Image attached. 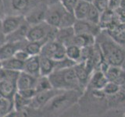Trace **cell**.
I'll return each mask as SVG.
<instances>
[{"label":"cell","instance_id":"6da1fadb","mask_svg":"<svg viewBox=\"0 0 125 117\" xmlns=\"http://www.w3.org/2000/svg\"><path fill=\"white\" fill-rule=\"evenodd\" d=\"M95 42L99 46L104 61L109 66H121L125 59V49L102 30L95 37Z\"/></svg>","mask_w":125,"mask_h":117},{"label":"cell","instance_id":"7a4b0ae2","mask_svg":"<svg viewBox=\"0 0 125 117\" xmlns=\"http://www.w3.org/2000/svg\"><path fill=\"white\" fill-rule=\"evenodd\" d=\"M83 92L77 90L63 91L51 99L42 108L43 117H57L78 102Z\"/></svg>","mask_w":125,"mask_h":117},{"label":"cell","instance_id":"3957f363","mask_svg":"<svg viewBox=\"0 0 125 117\" xmlns=\"http://www.w3.org/2000/svg\"><path fill=\"white\" fill-rule=\"evenodd\" d=\"M52 88L61 91L77 90L82 91L73 67L56 69L49 76Z\"/></svg>","mask_w":125,"mask_h":117},{"label":"cell","instance_id":"277c9868","mask_svg":"<svg viewBox=\"0 0 125 117\" xmlns=\"http://www.w3.org/2000/svg\"><path fill=\"white\" fill-rule=\"evenodd\" d=\"M8 70V69H7ZM21 72L8 70L7 77L0 81V95L5 98L13 99L17 92V80Z\"/></svg>","mask_w":125,"mask_h":117},{"label":"cell","instance_id":"5b68a950","mask_svg":"<svg viewBox=\"0 0 125 117\" xmlns=\"http://www.w3.org/2000/svg\"><path fill=\"white\" fill-rule=\"evenodd\" d=\"M65 12L66 10L59 0L58 2H56L52 3V5L47 6L45 16V22L53 27L59 28L62 16L65 13Z\"/></svg>","mask_w":125,"mask_h":117},{"label":"cell","instance_id":"8992f818","mask_svg":"<svg viewBox=\"0 0 125 117\" xmlns=\"http://www.w3.org/2000/svg\"><path fill=\"white\" fill-rule=\"evenodd\" d=\"M40 55L55 61L60 60L66 57V46L56 40L47 41L43 45Z\"/></svg>","mask_w":125,"mask_h":117},{"label":"cell","instance_id":"52a82bcc","mask_svg":"<svg viewBox=\"0 0 125 117\" xmlns=\"http://www.w3.org/2000/svg\"><path fill=\"white\" fill-rule=\"evenodd\" d=\"M75 34H90L96 37L102 29L99 24H95L87 20H77L73 26Z\"/></svg>","mask_w":125,"mask_h":117},{"label":"cell","instance_id":"ba28073f","mask_svg":"<svg viewBox=\"0 0 125 117\" xmlns=\"http://www.w3.org/2000/svg\"><path fill=\"white\" fill-rule=\"evenodd\" d=\"M47 10V6L42 2H39L35 5L28 13L24 15L25 20L30 25L38 24L45 21V16Z\"/></svg>","mask_w":125,"mask_h":117},{"label":"cell","instance_id":"9c48e42d","mask_svg":"<svg viewBox=\"0 0 125 117\" xmlns=\"http://www.w3.org/2000/svg\"><path fill=\"white\" fill-rule=\"evenodd\" d=\"M2 21V33L7 36L14 31L17 30L21 24L25 21V18L23 15H10L6 16L3 19Z\"/></svg>","mask_w":125,"mask_h":117},{"label":"cell","instance_id":"30bf717a","mask_svg":"<svg viewBox=\"0 0 125 117\" xmlns=\"http://www.w3.org/2000/svg\"><path fill=\"white\" fill-rule=\"evenodd\" d=\"M62 91H63L52 88L50 90H48V91L38 92L31 99L30 106L38 109H42L51 99L53 98L55 96L57 95L58 94H60Z\"/></svg>","mask_w":125,"mask_h":117},{"label":"cell","instance_id":"8fae6325","mask_svg":"<svg viewBox=\"0 0 125 117\" xmlns=\"http://www.w3.org/2000/svg\"><path fill=\"white\" fill-rule=\"evenodd\" d=\"M26 40L18 41H6L0 46V62L14 56L18 50L24 48Z\"/></svg>","mask_w":125,"mask_h":117},{"label":"cell","instance_id":"7c38bea8","mask_svg":"<svg viewBox=\"0 0 125 117\" xmlns=\"http://www.w3.org/2000/svg\"><path fill=\"white\" fill-rule=\"evenodd\" d=\"M120 22L117 20L115 11L111 10H106L101 13L100 20L99 25L100 28L103 30H108L113 28L115 26L119 24Z\"/></svg>","mask_w":125,"mask_h":117},{"label":"cell","instance_id":"4fadbf2b","mask_svg":"<svg viewBox=\"0 0 125 117\" xmlns=\"http://www.w3.org/2000/svg\"><path fill=\"white\" fill-rule=\"evenodd\" d=\"M108 81L109 80L106 76L103 71H101L100 69L94 70L91 77H90L88 84L86 88L103 90L105 85L108 83Z\"/></svg>","mask_w":125,"mask_h":117},{"label":"cell","instance_id":"5bb4252c","mask_svg":"<svg viewBox=\"0 0 125 117\" xmlns=\"http://www.w3.org/2000/svg\"><path fill=\"white\" fill-rule=\"evenodd\" d=\"M75 73L78 81H79L80 86L82 91H84L86 88H87L90 77L92 75V73L88 71V69L86 68L84 62H77V63L73 66Z\"/></svg>","mask_w":125,"mask_h":117},{"label":"cell","instance_id":"9a60e30c","mask_svg":"<svg viewBox=\"0 0 125 117\" xmlns=\"http://www.w3.org/2000/svg\"><path fill=\"white\" fill-rule=\"evenodd\" d=\"M109 81L121 85L125 81V70L121 66H109L105 73Z\"/></svg>","mask_w":125,"mask_h":117},{"label":"cell","instance_id":"2e32d148","mask_svg":"<svg viewBox=\"0 0 125 117\" xmlns=\"http://www.w3.org/2000/svg\"><path fill=\"white\" fill-rule=\"evenodd\" d=\"M38 77H35L32 75L27 73L25 72H21L19 73V76L17 80V91L21 90L34 88L36 84Z\"/></svg>","mask_w":125,"mask_h":117},{"label":"cell","instance_id":"e0dca14e","mask_svg":"<svg viewBox=\"0 0 125 117\" xmlns=\"http://www.w3.org/2000/svg\"><path fill=\"white\" fill-rule=\"evenodd\" d=\"M38 2L35 3V0H10V8L13 12L21 15L19 13H28Z\"/></svg>","mask_w":125,"mask_h":117},{"label":"cell","instance_id":"ac0fdd59","mask_svg":"<svg viewBox=\"0 0 125 117\" xmlns=\"http://www.w3.org/2000/svg\"><path fill=\"white\" fill-rule=\"evenodd\" d=\"M23 72L32 75L35 77H40V64H39V56H30L24 62Z\"/></svg>","mask_w":125,"mask_h":117},{"label":"cell","instance_id":"d6986e66","mask_svg":"<svg viewBox=\"0 0 125 117\" xmlns=\"http://www.w3.org/2000/svg\"><path fill=\"white\" fill-rule=\"evenodd\" d=\"M113 40L125 49V23H119L113 28L105 30Z\"/></svg>","mask_w":125,"mask_h":117},{"label":"cell","instance_id":"ffe728a7","mask_svg":"<svg viewBox=\"0 0 125 117\" xmlns=\"http://www.w3.org/2000/svg\"><path fill=\"white\" fill-rule=\"evenodd\" d=\"M75 35V32L71 27H62V28H58L56 36V41L64 45L65 46L70 44V41Z\"/></svg>","mask_w":125,"mask_h":117},{"label":"cell","instance_id":"44dd1931","mask_svg":"<svg viewBox=\"0 0 125 117\" xmlns=\"http://www.w3.org/2000/svg\"><path fill=\"white\" fill-rule=\"evenodd\" d=\"M95 44V37L90 34H75L70 41V45H75L80 48L92 46ZM67 46V45H66Z\"/></svg>","mask_w":125,"mask_h":117},{"label":"cell","instance_id":"7402d4cb","mask_svg":"<svg viewBox=\"0 0 125 117\" xmlns=\"http://www.w3.org/2000/svg\"><path fill=\"white\" fill-rule=\"evenodd\" d=\"M40 76L49 77L55 70V61L44 56H39Z\"/></svg>","mask_w":125,"mask_h":117},{"label":"cell","instance_id":"603a6c76","mask_svg":"<svg viewBox=\"0 0 125 117\" xmlns=\"http://www.w3.org/2000/svg\"><path fill=\"white\" fill-rule=\"evenodd\" d=\"M0 62H1V67L3 69L16 72H22L23 70L24 62L17 59L14 56Z\"/></svg>","mask_w":125,"mask_h":117},{"label":"cell","instance_id":"cb8c5ba5","mask_svg":"<svg viewBox=\"0 0 125 117\" xmlns=\"http://www.w3.org/2000/svg\"><path fill=\"white\" fill-rule=\"evenodd\" d=\"M91 3L79 0L73 10V14L77 20H85Z\"/></svg>","mask_w":125,"mask_h":117},{"label":"cell","instance_id":"d4e9b609","mask_svg":"<svg viewBox=\"0 0 125 117\" xmlns=\"http://www.w3.org/2000/svg\"><path fill=\"white\" fill-rule=\"evenodd\" d=\"M44 44L45 43L42 41H27L23 49L30 55V56H40Z\"/></svg>","mask_w":125,"mask_h":117},{"label":"cell","instance_id":"484cf974","mask_svg":"<svg viewBox=\"0 0 125 117\" xmlns=\"http://www.w3.org/2000/svg\"><path fill=\"white\" fill-rule=\"evenodd\" d=\"M16 111L18 117H43L42 109L35 108L30 105Z\"/></svg>","mask_w":125,"mask_h":117},{"label":"cell","instance_id":"4316f807","mask_svg":"<svg viewBox=\"0 0 125 117\" xmlns=\"http://www.w3.org/2000/svg\"><path fill=\"white\" fill-rule=\"evenodd\" d=\"M66 56L76 62H79L81 57V48L75 45L66 46Z\"/></svg>","mask_w":125,"mask_h":117},{"label":"cell","instance_id":"83f0119b","mask_svg":"<svg viewBox=\"0 0 125 117\" xmlns=\"http://www.w3.org/2000/svg\"><path fill=\"white\" fill-rule=\"evenodd\" d=\"M107 106L116 107L125 102V94L122 91L117 92L115 95L106 96Z\"/></svg>","mask_w":125,"mask_h":117},{"label":"cell","instance_id":"f1b7e54d","mask_svg":"<svg viewBox=\"0 0 125 117\" xmlns=\"http://www.w3.org/2000/svg\"><path fill=\"white\" fill-rule=\"evenodd\" d=\"M53 88L52 84L50 83V80L49 79V77H45V76H40L38 77L36 84H35L34 89L37 93L48 91Z\"/></svg>","mask_w":125,"mask_h":117},{"label":"cell","instance_id":"f546056e","mask_svg":"<svg viewBox=\"0 0 125 117\" xmlns=\"http://www.w3.org/2000/svg\"><path fill=\"white\" fill-rule=\"evenodd\" d=\"M14 110L13 100L2 98H0V117Z\"/></svg>","mask_w":125,"mask_h":117},{"label":"cell","instance_id":"4dcf8cb0","mask_svg":"<svg viewBox=\"0 0 125 117\" xmlns=\"http://www.w3.org/2000/svg\"><path fill=\"white\" fill-rule=\"evenodd\" d=\"M77 20V19L74 16L73 13H70V12L66 11L62 16V18L61 20V23L59 28H62V27H71L74 25Z\"/></svg>","mask_w":125,"mask_h":117},{"label":"cell","instance_id":"1f68e13d","mask_svg":"<svg viewBox=\"0 0 125 117\" xmlns=\"http://www.w3.org/2000/svg\"><path fill=\"white\" fill-rule=\"evenodd\" d=\"M13 105H14V109L15 110H19L26 106H28L31 104V99H27L23 98L22 95H21L18 92L15 94L13 97Z\"/></svg>","mask_w":125,"mask_h":117},{"label":"cell","instance_id":"d6a6232c","mask_svg":"<svg viewBox=\"0 0 125 117\" xmlns=\"http://www.w3.org/2000/svg\"><path fill=\"white\" fill-rule=\"evenodd\" d=\"M100 17H101V13L91 3V6L89 7V10L88 11L85 20H87L89 22L95 23V24H99L100 20Z\"/></svg>","mask_w":125,"mask_h":117},{"label":"cell","instance_id":"836d02e7","mask_svg":"<svg viewBox=\"0 0 125 117\" xmlns=\"http://www.w3.org/2000/svg\"><path fill=\"white\" fill-rule=\"evenodd\" d=\"M77 63V62H74V61H73L71 59H70L68 57L66 56L63 58H62V59L55 61V70L73 67V66H75Z\"/></svg>","mask_w":125,"mask_h":117},{"label":"cell","instance_id":"e575fe53","mask_svg":"<svg viewBox=\"0 0 125 117\" xmlns=\"http://www.w3.org/2000/svg\"><path fill=\"white\" fill-rule=\"evenodd\" d=\"M102 91H103L105 96H110L115 95V94L120 91V86L116 84V83H113V82L108 81V83L105 85V87L103 88Z\"/></svg>","mask_w":125,"mask_h":117},{"label":"cell","instance_id":"d590c367","mask_svg":"<svg viewBox=\"0 0 125 117\" xmlns=\"http://www.w3.org/2000/svg\"><path fill=\"white\" fill-rule=\"evenodd\" d=\"M92 4L100 13L109 9V0H93Z\"/></svg>","mask_w":125,"mask_h":117},{"label":"cell","instance_id":"8d00e7d4","mask_svg":"<svg viewBox=\"0 0 125 117\" xmlns=\"http://www.w3.org/2000/svg\"><path fill=\"white\" fill-rule=\"evenodd\" d=\"M78 1L79 0H60L64 9L70 13H73V10L75 9V6H77Z\"/></svg>","mask_w":125,"mask_h":117},{"label":"cell","instance_id":"74e56055","mask_svg":"<svg viewBox=\"0 0 125 117\" xmlns=\"http://www.w3.org/2000/svg\"><path fill=\"white\" fill-rule=\"evenodd\" d=\"M20 95H22L23 98L27 99H32L35 96V95L37 94L36 91L34 88H29V89H25V90H21V91H17Z\"/></svg>","mask_w":125,"mask_h":117},{"label":"cell","instance_id":"f35d334b","mask_svg":"<svg viewBox=\"0 0 125 117\" xmlns=\"http://www.w3.org/2000/svg\"><path fill=\"white\" fill-rule=\"evenodd\" d=\"M14 57L17 58V59L24 62L27 58L30 57V55L27 53L24 49H22L18 50L17 52H16V54L14 55Z\"/></svg>","mask_w":125,"mask_h":117},{"label":"cell","instance_id":"ab89813d","mask_svg":"<svg viewBox=\"0 0 125 117\" xmlns=\"http://www.w3.org/2000/svg\"><path fill=\"white\" fill-rule=\"evenodd\" d=\"M115 13L117 17V20L120 23H125V8L119 7L115 10Z\"/></svg>","mask_w":125,"mask_h":117},{"label":"cell","instance_id":"60d3db41","mask_svg":"<svg viewBox=\"0 0 125 117\" xmlns=\"http://www.w3.org/2000/svg\"><path fill=\"white\" fill-rule=\"evenodd\" d=\"M121 0H109V9L115 11L120 7Z\"/></svg>","mask_w":125,"mask_h":117},{"label":"cell","instance_id":"b9f144b4","mask_svg":"<svg viewBox=\"0 0 125 117\" xmlns=\"http://www.w3.org/2000/svg\"><path fill=\"white\" fill-rule=\"evenodd\" d=\"M2 117H18V116H17V111L14 109V110L10 112L9 113H7V114H6L5 116H3Z\"/></svg>","mask_w":125,"mask_h":117},{"label":"cell","instance_id":"7bdbcfd3","mask_svg":"<svg viewBox=\"0 0 125 117\" xmlns=\"http://www.w3.org/2000/svg\"><path fill=\"white\" fill-rule=\"evenodd\" d=\"M6 41V35L2 33H0V46H1L2 44H4Z\"/></svg>","mask_w":125,"mask_h":117},{"label":"cell","instance_id":"ee69618b","mask_svg":"<svg viewBox=\"0 0 125 117\" xmlns=\"http://www.w3.org/2000/svg\"><path fill=\"white\" fill-rule=\"evenodd\" d=\"M120 91H122L123 93L125 94V81H124V83L123 84L120 85Z\"/></svg>","mask_w":125,"mask_h":117},{"label":"cell","instance_id":"f6af8a7d","mask_svg":"<svg viewBox=\"0 0 125 117\" xmlns=\"http://www.w3.org/2000/svg\"><path fill=\"white\" fill-rule=\"evenodd\" d=\"M0 33H2V19H0Z\"/></svg>","mask_w":125,"mask_h":117},{"label":"cell","instance_id":"bcb514c9","mask_svg":"<svg viewBox=\"0 0 125 117\" xmlns=\"http://www.w3.org/2000/svg\"><path fill=\"white\" fill-rule=\"evenodd\" d=\"M120 6H121V7H124V8H125V0H121Z\"/></svg>","mask_w":125,"mask_h":117},{"label":"cell","instance_id":"7dc6e473","mask_svg":"<svg viewBox=\"0 0 125 117\" xmlns=\"http://www.w3.org/2000/svg\"><path fill=\"white\" fill-rule=\"evenodd\" d=\"M121 67H122L124 70H125V59H124V61L123 62V63H122V65H121Z\"/></svg>","mask_w":125,"mask_h":117},{"label":"cell","instance_id":"c3c4849f","mask_svg":"<svg viewBox=\"0 0 125 117\" xmlns=\"http://www.w3.org/2000/svg\"><path fill=\"white\" fill-rule=\"evenodd\" d=\"M82 1H84V2H87L88 3H92L93 0H82Z\"/></svg>","mask_w":125,"mask_h":117},{"label":"cell","instance_id":"681fc988","mask_svg":"<svg viewBox=\"0 0 125 117\" xmlns=\"http://www.w3.org/2000/svg\"><path fill=\"white\" fill-rule=\"evenodd\" d=\"M2 6L1 4H0V14H1V12H2Z\"/></svg>","mask_w":125,"mask_h":117},{"label":"cell","instance_id":"f907efd6","mask_svg":"<svg viewBox=\"0 0 125 117\" xmlns=\"http://www.w3.org/2000/svg\"><path fill=\"white\" fill-rule=\"evenodd\" d=\"M0 67H1V62H0Z\"/></svg>","mask_w":125,"mask_h":117}]
</instances>
